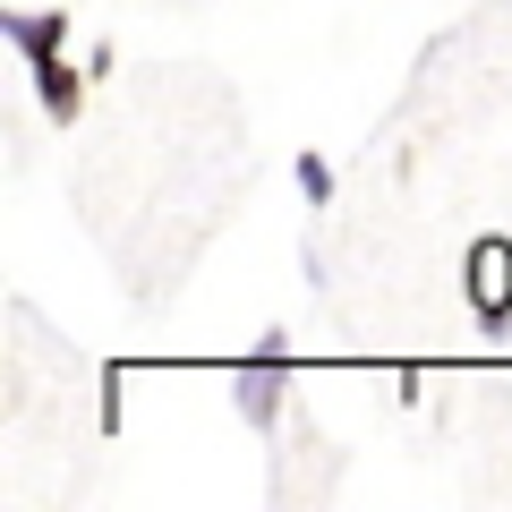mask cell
I'll return each mask as SVG.
<instances>
[{"mask_svg": "<svg viewBox=\"0 0 512 512\" xmlns=\"http://www.w3.org/2000/svg\"><path fill=\"white\" fill-rule=\"evenodd\" d=\"M0 35L26 52V77H35L43 120H52V128H77L94 69H69V9H9V18H0Z\"/></svg>", "mask_w": 512, "mask_h": 512, "instance_id": "obj_1", "label": "cell"}, {"mask_svg": "<svg viewBox=\"0 0 512 512\" xmlns=\"http://www.w3.org/2000/svg\"><path fill=\"white\" fill-rule=\"evenodd\" d=\"M282 333H265V342L248 350V359L231 367V402H239V419L256 427V436H274V419H282Z\"/></svg>", "mask_w": 512, "mask_h": 512, "instance_id": "obj_2", "label": "cell"}, {"mask_svg": "<svg viewBox=\"0 0 512 512\" xmlns=\"http://www.w3.org/2000/svg\"><path fill=\"white\" fill-rule=\"evenodd\" d=\"M461 291L487 325H512V239H478L470 265H461Z\"/></svg>", "mask_w": 512, "mask_h": 512, "instance_id": "obj_3", "label": "cell"}, {"mask_svg": "<svg viewBox=\"0 0 512 512\" xmlns=\"http://www.w3.org/2000/svg\"><path fill=\"white\" fill-rule=\"evenodd\" d=\"M299 197H308V205H333V163H325V154H299Z\"/></svg>", "mask_w": 512, "mask_h": 512, "instance_id": "obj_4", "label": "cell"}]
</instances>
